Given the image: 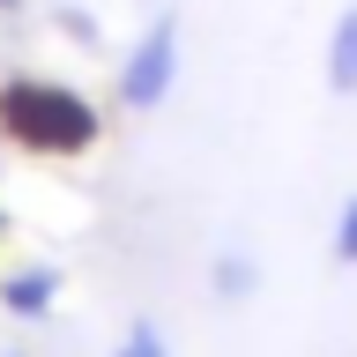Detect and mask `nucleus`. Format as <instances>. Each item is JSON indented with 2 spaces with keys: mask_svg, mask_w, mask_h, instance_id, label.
Returning <instances> with one entry per match:
<instances>
[{
  "mask_svg": "<svg viewBox=\"0 0 357 357\" xmlns=\"http://www.w3.org/2000/svg\"><path fill=\"white\" fill-rule=\"evenodd\" d=\"M119 357H164V335H156V328H134L127 342H119Z\"/></svg>",
  "mask_w": 357,
  "mask_h": 357,
  "instance_id": "5",
  "label": "nucleus"
},
{
  "mask_svg": "<svg viewBox=\"0 0 357 357\" xmlns=\"http://www.w3.org/2000/svg\"><path fill=\"white\" fill-rule=\"evenodd\" d=\"M253 290H261L253 253H223V261H216V298H253Z\"/></svg>",
  "mask_w": 357,
  "mask_h": 357,
  "instance_id": "3",
  "label": "nucleus"
},
{
  "mask_svg": "<svg viewBox=\"0 0 357 357\" xmlns=\"http://www.w3.org/2000/svg\"><path fill=\"white\" fill-rule=\"evenodd\" d=\"M335 261L342 268H357V194H342V208H335Z\"/></svg>",
  "mask_w": 357,
  "mask_h": 357,
  "instance_id": "4",
  "label": "nucleus"
},
{
  "mask_svg": "<svg viewBox=\"0 0 357 357\" xmlns=\"http://www.w3.org/2000/svg\"><path fill=\"white\" fill-rule=\"evenodd\" d=\"M328 89L335 97H357V0L335 15V30H328Z\"/></svg>",
  "mask_w": 357,
  "mask_h": 357,
  "instance_id": "2",
  "label": "nucleus"
},
{
  "mask_svg": "<svg viewBox=\"0 0 357 357\" xmlns=\"http://www.w3.org/2000/svg\"><path fill=\"white\" fill-rule=\"evenodd\" d=\"M172 67H178V30L156 22L149 38L134 45V60H127V97H134V105H156V97L172 89Z\"/></svg>",
  "mask_w": 357,
  "mask_h": 357,
  "instance_id": "1",
  "label": "nucleus"
}]
</instances>
